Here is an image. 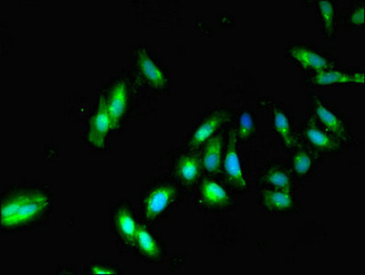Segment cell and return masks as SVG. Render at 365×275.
<instances>
[{
  "label": "cell",
  "mask_w": 365,
  "mask_h": 275,
  "mask_svg": "<svg viewBox=\"0 0 365 275\" xmlns=\"http://www.w3.org/2000/svg\"><path fill=\"white\" fill-rule=\"evenodd\" d=\"M49 194L40 190L15 192L2 201L0 225L2 229H15L41 219L51 207Z\"/></svg>",
  "instance_id": "obj_1"
},
{
  "label": "cell",
  "mask_w": 365,
  "mask_h": 275,
  "mask_svg": "<svg viewBox=\"0 0 365 275\" xmlns=\"http://www.w3.org/2000/svg\"><path fill=\"white\" fill-rule=\"evenodd\" d=\"M309 115L325 130L339 140L344 146H356L352 128L347 118L333 107L324 98L310 93L307 97Z\"/></svg>",
  "instance_id": "obj_2"
},
{
  "label": "cell",
  "mask_w": 365,
  "mask_h": 275,
  "mask_svg": "<svg viewBox=\"0 0 365 275\" xmlns=\"http://www.w3.org/2000/svg\"><path fill=\"white\" fill-rule=\"evenodd\" d=\"M286 56L305 76L315 75L339 66L331 53L319 49L315 44L292 43L286 46Z\"/></svg>",
  "instance_id": "obj_3"
},
{
  "label": "cell",
  "mask_w": 365,
  "mask_h": 275,
  "mask_svg": "<svg viewBox=\"0 0 365 275\" xmlns=\"http://www.w3.org/2000/svg\"><path fill=\"white\" fill-rule=\"evenodd\" d=\"M238 145L237 125L230 123L227 131L225 152L220 175L235 194H242L248 190V180L243 171Z\"/></svg>",
  "instance_id": "obj_4"
},
{
  "label": "cell",
  "mask_w": 365,
  "mask_h": 275,
  "mask_svg": "<svg viewBox=\"0 0 365 275\" xmlns=\"http://www.w3.org/2000/svg\"><path fill=\"white\" fill-rule=\"evenodd\" d=\"M260 107L270 112L274 135L287 151L299 145L293 112L286 105L273 98H264L260 100Z\"/></svg>",
  "instance_id": "obj_5"
},
{
  "label": "cell",
  "mask_w": 365,
  "mask_h": 275,
  "mask_svg": "<svg viewBox=\"0 0 365 275\" xmlns=\"http://www.w3.org/2000/svg\"><path fill=\"white\" fill-rule=\"evenodd\" d=\"M297 136L302 145L322 158L326 155H337L344 151L345 147L309 115L302 120Z\"/></svg>",
  "instance_id": "obj_6"
},
{
  "label": "cell",
  "mask_w": 365,
  "mask_h": 275,
  "mask_svg": "<svg viewBox=\"0 0 365 275\" xmlns=\"http://www.w3.org/2000/svg\"><path fill=\"white\" fill-rule=\"evenodd\" d=\"M232 121V113L228 108H220L210 112L191 131L185 145L187 152H200L207 140L228 127Z\"/></svg>",
  "instance_id": "obj_7"
},
{
  "label": "cell",
  "mask_w": 365,
  "mask_h": 275,
  "mask_svg": "<svg viewBox=\"0 0 365 275\" xmlns=\"http://www.w3.org/2000/svg\"><path fill=\"white\" fill-rule=\"evenodd\" d=\"M303 82L309 88H363L364 72L338 66L315 75L305 76Z\"/></svg>",
  "instance_id": "obj_8"
},
{
  "label": "cell",
  "mask_w": 365,
  "mask_h": 275,
  "mask_svg": "<svg viewBox=\"0 0 365 275\" xmlns=\"http://www.w3.org/2000/svg\"><path fill=\"white\" fill-rule=\"evenodd\" d=\"M235 194L222 180L209 177L201 182L198 190V201L207 209L228 210L235 203Z\"/></svg>",
  "instance_id": "obj_9"
},
{
  "label": "cell",
  "mask_w": 365,
  "mask_h": 275,
  "mask_svg": "<svg viewBox=\"0 0 365 275\" xmlns=\"http://www.w3.org/2000/svg\"><path fill=\"white\" fill-rule=\"evenodd\" d=\"M307 7L316 9V21L323 39L329 43L338 40L339 15L338 2L336 0H315L304 1Z\"/></svg>",
  "instance_id": "obj_10"
},
{
  "label": "cell",
  "mask_w": 365,
  "mask_h": 275,
  "mask_svg": "<svg viewBox=\"0 0 365 275\" xmlns=\"http://www.w3.org/2000/svg\"><path fill=\"white\" fill-rule=\"evenodd\" d=\"M287 164L296 182L305 181L312 177L316 171L317 165L322 159L301 142L287 151Z\"/></svg>",
  "instance_id": "obj_11"
},
{
  "label": "cell",
  "mask_w": 365,
  "mask_h": 275,
  "mask_svg": "<svg viewBox=\"0 0 365 275\" xmlns=\"http://www.w3.org/2000/svg\"><path fill=\"white\" fill-rule=\"evenodd\" d=\"M296 183L287 162H271L261 169L258 174V185L262 188L294 194Z\"/></svg>",
  "instance_id": "obj_12"
},
{
  "label": "cell",
  "mask_w": 365,
  "mask_h": 275,
  "mask_svg": "<svg viewBox=\"0 0 365 275\" xmlns=\"http://www.w3.org/2000/svg\"><path fill=\"white\" fill-rule=\"evenodd\" d=\"M229 126L224 128L215 136L207 140L202 149L200 150L203 170L209 175V177H220L224 152H225L227 131H228Z\"/></svg>",
  "instance_id": "obj_13"
},
{
  "label": "cell",
  "mask_w": 365,
  "mask_h": 275,
  "mask_svg": "<svg viewBox=\"0 0 365 275\" xmlns=\"http://www.w3.org/2000/svg\"><path fill=\"white\" fill-rule=\"evenodd\" d=\"M176 197L178 188L174 185H157L144 200L143 211L147 219L155 220L161 217L175 202Z\"/></svg>",
  "instance_id": "obj_14"
},
{
  "label": "cell",
  "mask_w": 365,
  "mask_h": 275,
  "mask_svg": "<svg viewBox=\"0 0 365 275\" xmlns=\"http://www.w3.org/2000/svg\"><path fill=\"white\" fill-rule=\"evenodd\" d=\"M259 206L273 214H287L297 209L299 203L294 194L286 191L262 188L258 191Z\"/></svg>",
  "instance_id": "obj_15"
},
{
  "label": "cell",
  "mask_w": 365,
  "mask_h": 275,
  "mask_svg": "<svg viewBox=\"0 0 365 275\" xmlns=\"http://www.w3.org/2000/svg\"><path fill=\"white\" fill-rule=\"evenodd\" d=\"M137 66L140 75L156 90L163 91L169 86L168 73L144 49L138 51Z\"/></svg>",
  "instance_id": "obj_16"
},
{
  "label": "cell",
  "mask_w": 365,
  "mask_h": 275,
  "mask_svg": "<svg viewBox=\"0 0 365 275\" xmlns=\"http://www.w3.org/2000/svg\"><path fill=\"white\" fill-rule=\"evenodd\" d=\"M111 130V120L106 105V98L102 97L89 123L88 134L89 143L96 148H103L106 140Z\"/></svg>",
  "instance_id": "obj_17"
},
{
  "label": "cell",
  "mask_w": 365,
  "mask_h": 275,
  "mask_svg": "<svg viewBox=\"0 0 365 275\" xmlns=\"http://www.w3.org/2000/svg\"><path fill=\"white\" fill-rule=\"evenodd\" d=\"M175 175L182 185H194L202 177L203 165L200 152H187L175 162Z\"/></svg>",
  "instance_id": "obj_18"
},
{
  "label": "cell",
  "mask_w": 365,
  "mask_h": 275,
  "mask_svg": "<svg viewBox=\"0 0 365 275\" xmlns=\"http://www.w3.org/2000/svg\"><path fill=\"white\" fill-rule=\"evenodd\" d=\"M106 98V105L108 115H110L112 130H116L126 112L129 93H128L127 84L123 80H120L111 86L108 97Z\"/></svg>",
  "instance_id": "obj_19"
},
{
  "label": "cell",
  "mask_w": 365,
  "mask_h": 275,
  "mask_svg": "<svg viewBox=\"0 0 365 275\" xmlns=\"http://www.w3.org/2000/svg\"><path fill=\"white\" fill-rule=\"evenodd\" d=\"M115 228L120 239L126 244H135L138 225L135 219L127 207H121L114 217Z\"/></svg>",
  "instance_id": "obj_20"
},
{
  "label": "cell",
  "mask_w": 365,
  "mask_h": 275,
  "mask_svg": "<svg viewBox=\"0 0 365 275\" xmlns=\"http://www.w3.org/2000/svg\"><path fill=\"white\" fill-rule=\"evenodd\" d=\"M339 27L347 30H364L365 5L363 1H352L344 15L339 16Z\"/></svg>",
  "instance_id": "obj_21"
},
{
  "label": "cell",
  "mask_w": 365,
  "mask_h": 275,
  "mask_svg": "<svg viewBox=\"0 0 365 275\" xmlns=\"http://www.w3.org/2000/svg\"><path fill=\"white\" fill-rule=\"evenodd\" d=\"M135 244L142 254L149 258L155 259L161 254L159 242L148 229L142 225L138 227Z\"/></svg>",
  "instance_id": "obj_22"
},
{
  "label": "cell",
  "mask_w": 365,
  "mask_h": 275,
  "mask_svg": "<svg viewBox=\"0 0 365 275\" xmlns=\"http://www.w3.org/2000/svg\"><path fill=\"white\" fill-rule=\"evenodd\" d=\"M91 273L93 274H117L118 271L112 267L106 265H94L91 268Z\"/></svg>",
  "instance_id": "obj_23"
}]
</instances>
